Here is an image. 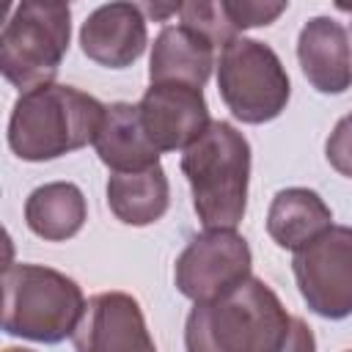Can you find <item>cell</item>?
<instances>
[{
  "instance_id": "obj_1",
  "label": "cell",
  "mask_w": 352,
  "mask_h": 352,
  "mask_svg": "<svg viewBox=\"0 0 352 352\" xmlns=\"http://www.w3.org/2000/svg\"><path fill=\"white\" fill-rule=\"evenodd\" d=\"M184 346L190 352H283L311 349L314 338L261 278L248 275L226 294L192 305Z\"/></svg>"
},
{
  "instance_id": "obj_2",
  "label": "cell",
  "mask_w": 352,
  "mask_h": 352,
  "mask_svg": "<svg viewBox=\"0 0 352 352\" xmlns=\"http://www.w3.org/2000/svg\"><path fill=\"white\" fill-rule=\"evenodd\" d=\"M104 104L60 82L22 91L8 118V146L25 162H47L94 143Z\"/></svg>"
},
{
  "instance_id": "obj_3",
  "label": "cell",
  "mask_w": 352,
  "mask_h": 352,
  "mask_svg": "<svg viewBox=\"0 0 352 352\" xmlns=\"http://www.w3.org/2000/svg\"><path fill=\"white\" fill-rule=\"evenodd\" d=\"M182 173L204 228H236L248 209L250 143L228 121L209 126L182 151Z\"/></svg>"
},
{
  "instance_id": "obj_4",
  "label": "cell",
  "mask_w": 352,
  "mask_h": 352,
  "mask_svg": "<svg viewBox=\"0 0 352 352\" xmlns=\"http://www.w3.org/2000/svg\"><path fill=\"white\" fill-rule=\"evenodd\" d=\"M85 311L74 278L44 264H8L3 270V333L36 344L72 338Z\"/></svg>"
},
{
  "instance_id": "obj_5",
  "label": "cell",
  "mask_w": 352,
  "mask_h": 352,
  "mask_svg": "<svg viewBox=\"0 0 352 352\" xmlns=\"http://www.w3.org/2000/svg\"><path fill=\"white\" fill-rule=\"evenodd\" d=\"M69 38V0H19L0 33L3 77L19 91L55 82Z\"/></svg>"
},
{
  "instance_id": "obj_6",
  "label": "cell",
  "mask_w": 352,
  "mask_h": 352,
  "mask_svg": "<svg viewBox=\"0 0 352 352\" xmlns=\"http://www.w3.org/2000/svg\"><path fill=\"white\" fill-rule=\"evenodd\" d=\"M214 66L220 99L236 121L267 124L286 110L292 82L272 47L236 36L220 50Z\"/></svg>"
},
{
  "instance_id": "obj_7",
  "label": "cell",
  "mask_w": 352,
  "mask_h": 352,
  "mask_svg": "<svg viewBox=\"0 0 352 352\" xmlns=\"http://www.w3.org/2000/svg\"><path fill=\"white\" fill-rule=\"evenodd\" d=\"M292 272L305 305L322 319L352 316V228L330 226L294 250Z\"/></svg>"
},
{
  "instance_id": "obj_8",
  "label": "cell",
  "mask_w": 352,
  "mask_h": 352,
  "mask_svg": "<svg viewBox=\"0 0 352 352\" xmlns=\"http://www.w3.org/2000/svg\"><path fill=\"white\" fill-rule=\"evenodd\" d=\"M253 253L234 228H204L195 234L173 264V283L179 294L192 302L214 300L250 275Z\"/></svg>"
},
{
  "instance_id": "obj_9",
  "label": "cell",
  "mask_w": 352,
  "mask_h": 352,
  "mask_svg": "<svg viewBox=\"0 0 352 352\" xmlns=\"http://www.w3.org/2000/svg\"><path fill=\"white\" fill-rule=\"evenodd\" d=\"M138 113L160 154L184 151L212 121L204 88L187 82H151L138 102Z\"/></svg>"
},
{
  "instance_id": "obj_10",
  "label": "cell",
  "mask_w": 352,
  "mask_h": 352,
  "mask_svg": "<svg viewBox=\"0 0 352 352\" xmlns=\"http://www.w3.org/2000/svg\"><path fill=\"white\" fill-rule=\"evenodd\" d=\"M72 344L80 352H154L140 302L124 292L94 294L72 333Z\"/></svg>"
},
{
  "instance_id": "obj_11",
  "label": "cell",
  "mask_w": 352,
  "mask_h": 352,
  "mask_svg": "<svg viewBox=\"0 0 352 352\" xmlns=\"http://www.w3.org/2000/svg\"><path fill=\"white\" fill-rule=\"evenodd\" d=\"M148 44L143 14L124 0H113L91 11L80 28L82 55L107 69L132 66Z\"/></svg>"
},
{
  "instance_id": "obj_12",
  "label": "cell",
  "mask_w": 352,
  "mask_h": 352,
  "mask_svg": "<svg viewBox=\"0 0 352 352\" xmlns=\"http://www.w3.org/2000/svg\"><path fill=\"white\" fill-rule=\"evenodd\" d=\"M297 60L319 94H344L352 85V41L341 22L311 16L297 36Z\"/></svg>"
},
{
  "instance_id": "obj_13",
  "label": "cell",
  "mask_w": 352,
  "mask_h": 352,
  "mask_svg": "<svg viewBox=\"0 0 352 352\" xmlns=\"http://www.w3.org/2000/svg\"><path fill=\"white\" fill-rule=\"evenodd\" d=\"M214 69V44L187 25H168L151 44L148 82H187L204 88Z\"/></svg>"
},
{
  "instance_id": "obj_14",
  "label": "cell",
  "mask_w": 352,
  "mask_h": 352,
  "mask_svg": "<svg viewBox=\"0 0 352 352\" xmlns=\"http://www.w3.org/2000/svg\"><path fill=\"white\" fill-rule=\"evenodd\" d=\"M94 148L113 173L143 170L160 162V148L148 140L140 124L138 104L129 102L104 104V116L96 129Z\"/></svg>"
},
{
  "instance_id": "obj_15",
  "label": "cell",
  "mask_w": 352,
  "mask_h": 352,
  "mask_svg": "<svg viewBox=\"0 0 352 352\" xmlns=\"http://www.w3.org/2000/svg\"><path fill=\"white\" fill-rule=\"evenodd\" d=\"M333 226V212L316 190L286 187L275 192L267 212V234L283 250H300L324 228Z\"/></svg>"
},
{
  "instance_id": "obj_16",
  "label": "cell",
  "mask_w": 352,
  "mask_h": 352,
  "mask_svg": "<svg viewBox=\"0 0 352 352\" xmlns=\"http://www.w3.org/2000/svg\"><path fill=\"white\" fill-rule=\"evenodd\" d=\"M107 206L124 226H151L170 206V184L157 162L143 170L113 173L107 179Z\"/></svg>"
},
{
  "instance_id": "obj_17",
  "label": "cell",
  "mask_w": 352,
  "mask_h": 352,
  "mask_svg": "<svg viewBox=\"0 0 352 352\" xmlns=\"http://www.w3.org/2000/svg\"><path fill=\"white\" fill-rule=\"evenodd\" d=\"M88 204L77 184L50 182L36 187L25 201V223L44 242H66L85 226Z\"/></svg>"
},
{
  "instance_id": "obj_18",
  "label": "cell",
  "mask_w": 352,
  "mask_h": 352,
  "mask_svg": "<svg viewBox=\"0 0 352 352\" xmlns=\"http://www.w3.org/2000/svg\"><path fill=\"white\" fill-rule=\"evenodd\" d=\"M179 16H182V25H187L190 30L209 38L214 44V50L217 47L223 50L231 38L239 36V30L226 8V0H184Z\"/></svg>"
},
{
  "instance_id": "obj_19",
  "label": "cell",
  "mask_w": 352,
  "mask_h": 352,
  "mask_svg": "<svg viewBox=\"0 0 352 352\" xmlns=\"http://www.w3.org/2000/svg\"><path fill=\"white\" fill-rule=\"evenodd\" d=\"M226 8L236 30H248L278 22L280 14L289 8V0H226Z\"/></svg>"
},
{
  "instance_id": "obj_20",
  "label": "cell",
  "mask_w": 352,
  "mask_h": 352,
  "mask_svg": "<svg viewBox=\"0 0 352 352\" xmlns=\"http://www.w3.org/2000/svg\"><path fill=\"white\" fill-rule=\"evenodd\" d=\"M324 157L341 176L352 179V113L338 118V124L333 126L324 143Z\"/></svg>"
},
{
  "instance_id": "obj_21",
  "label": "cell",
  "mask_w": 352,
  "mask_h": 352,
  "mask_svg": "<svg viewBox=\"0 0 352 352\" xmlns=\"http://www.w3.org/2000/svg\"><path fill=\"white\" fill-rule=\"evenodd\" d=\"M124 3H132L151 22H168L184 6V0H124Z\"/></svg>"
},
{
  "instance_id": "obj_22",
  "label": "cell",
  "mask_w": 352,
  "mask_h": 352,
  "mask_svg": "<svg viewBox=\"0 0 352 352\" xmlns=\"http://www.w3.org/2000/svg\"><path fill=\"white\" fill-rule=\"evenodd\" d=\"M333 6L338 11H344V14H352V0H333Z\"/></svg>"
},
{
  "instance_id": "obj_23",
  "label": "cell",
  "mask_w": 352,
  "mask_h": 352,
  "mask_svg": "<svg viewBox=\"0 0 352 352\" xmlns=\"http://www.w3.org/2000/svg\"><path fill=\"white\" fill-rule=\"evenodd\" d=\"M8 6H11V0H6V8H8Z\"/></svg>"
},
{
  "instance_id": "obj_24",
  "label": "cell",
  "mask_w": 352,
  "mask_h": 352,
  "mask_svg": "<svg viewBox=\"0 0 352 352\" xmlns=\"http://www.w3.org/2000/svg\"><path fill=\"white\" fill-rule=\"evenodd\" d=\"M69 3H72V0H69Z\"/></svg>"
}]
</instances>
